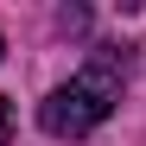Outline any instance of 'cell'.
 <instances>
[{
	"label": "cell",
	"instance_id": "6da1fadb",
	"mask_svg": "<svg viewBox=\"0 0 146 146\" xmlns=\"http://www.w3.org/2000/svg\"><path fill=\"white\" fill-rule=\"evenodd\" d=\"M121 83H127V57H121L114 44H95L76 76L38 102V127L51 133V140H83V133H95V127L114 114Z\"/></svg>",
	"mask_w": 146,
	"mask_h": 146
},
{
	"label": "cell",
	"instance_id": "7a4b0ae2",
	"mask_svg": "<svg viewBox=\"0 0 146 146\" xmlns=\"http://www.w3.org/2000/svg\"><path fill=\"white\" fill-rule=\"evenodd\" d=\"M13 140V108H7V95H0V146Z\"/></svg>",
	"mask_w": 146,
	"mask_h": 146
},
{
	"label": "cell",
	"instance_id": "3957f363",
	"mask_svg": "<svg viewBox=\"0 0 146 146\" xmlns=\"http://www.w3.org/2000/svg\"><path fill=\"white\" fill-rule=\"evenodd\" d=\"M0 57H7V44H0Z\"/></svg>",
	"mask_w": 146,
	"mask_h": 146
}]
</instances>
